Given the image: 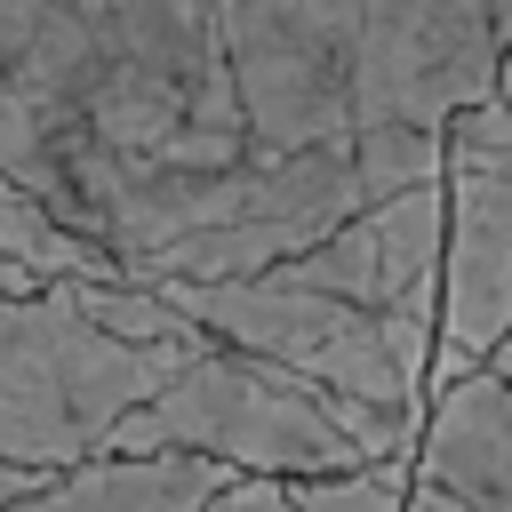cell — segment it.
<instances>
[{
    "mask_svg": "<svg viewBox=\"0 0 512 512\" xmlns=\"http://www.w3.org/2000/svg\"><path fill=\"white\" fill-rule=\"evenodd\" d=\"M240 152L216 0H0V176L88 248L144 176Z\"/></svg>",
    "mask_w": 512,
    "mask_h": 512,
    "instance_id": "6da1fadb",
    "label": "cell"
},
{
    "mask_svg": "<svg viewBox=\"0 0 512 512\" xmlns=\"http://www.w3.org/2000/svg\"><path fill=\"white\" fill-rule=\"evenodd\" d=\"M216 32L256 152L448 128L504 80L480 0H216Z\"/></svg>",
    "mask_w": 512,
    "mask_h": 512,
    "instance_id": "7a4b0ae2",
    "label": "cell"
},
{
    "mask_svg": "<svg viewBox=\"0 0 512 512\" xmlns=\"http://www.w3.org/2000/svg\"><path fill=\"white\" fill-rule=\"evenodd\" d=\"M416 432L424 424L360 408L312 376H288L280 360L208 344L112 424L104 456H208L248 480H320V472L416 456Z\"/></svg>",
    "mask_w": 512,
    "mask_h": 512,
    "instance_id": "3957f363",
    "label": "cell"
},
{
    "mask_svg": "<svg viewBox=\"0 0 512 512\" xmlns=\"http://www.w3.org/2000/svg\"><path fill=\"white\" fill-rule=\"evenodd\" d=\"M184 360V344H128L96 328L64 296V280H48L40 296L0 288V504L40 488L48 472L104 456L112 424Z\"/></svg>",
    "mask_w": 512,
    "mask_h": 512,
    "instance_id": "277c9868",
    "label": "cell"
},
{
    "mask_svg": "<svg viewBox=\"0 0 512 512\" xmlns=\"http://www.w3.org/2000/svg\"><path fill=\"white\" fill-rule=\"evenodd\" d=\"M144 288H160L216 344L280 360L288 376H312V384H328L360 408H384L400 424H424L432 352H440L432 320H392V312L344 304L328 288H296L280 272H256V280H144Z\"/></svg>",
    "mask_w": 512,
    "mask_h": 512,
    "instance_id": "5b68a950",
    "label": "cell"
},
{
    "mask_svg": "<svg viewBox=\"0 0 512 512\" xmlns=\"http://www.w3.org/2000/svg\"><path fill=\"white\" fill-rule=\"evenodd\" d=\"M448 256L432 384L480 368L512 336V112L504 96L448 120Z\"/></svg>",
    "mask_w": 512,
    "mask_h": 512,
    "instance_id": "8992f818",
    "label": "cell"
},
{
    "mask_svg": "<svg viewBox=\"0 0 512 512\" xmlns=\"http://www.w3.org/2000/svg\"><path fill=\"white\" fill-rule=\"evenodd\" d=\"M440 256H448V184L424 176V184L368 200L360 216H344L328 240H312L304 256H288L272 272L296 288H328L344 304L440 328Z\"/></svg>",
    "mask_w": 512,
    "mask_h": 512,
    "instance_id": "52a82bcc",
    "label": "cell"
},
{
    "mask_svg": "<svg viewBox=\"0 0 512 512\" xmlns=\"http://www.w3.org/2000/svg\"><path fill=\"white\" fill-rule=\"evenodd\" d=\"M416 480L480 512H512V384L488 360L432 384L424 432H416Z\"/></svg>",
    "mask_w": 512,
    "mask_h": 512,
    "instance_id": "ba28073f",
    "label": "cell"
},
{
    "mask_svg": "<svg viewBox=\"0 0 512 512\" xmlns=\"http://www.w3.org/2000/svg\"><path fill=\"white\" fill-rule=\"evenodd\" d=\"M232 480L240 472H224L208 456H88L72 472H48L40 488H24L0 512H200Z\"/></svg>",
    "mask_w": 512,
    "mask_h": 512,
    "instance_id": "9c48e42d",
    "label": "cell"
},
{
    "mask_svg": "<svg viewBox=\"0 0 512 512\" xmlns=\"http://www.w3.org/2000/svg\"><path fill=\"white\" fill-rule=\"evenodd\" d=\"M0 256L8 264H24V272H40V280H120V264L104 256V248H88L80 232H64L32 192H16L8 176H0Z\"/></svg>",
    "mask_w": 512,
    "mask_h": 512,
    "instance_id": "30bf717a",
    "label": "cell"
},
{
    "mask_svg": "<svg viewBox=\"0 0 512 512\" xmlns=\"http://www.w3.org/2000/svg\"><path fill=\"white\" fill-rule=\"evenodd\" d=\"M408 488H416V456H384V464L288 480V496H296L304 512H408Z\"/></svg>",
    "mask_w": 512,
    "mask_h": 512,
    "instance_id": "8fae6325",
    "label": "cell"
},
{
    "mask_svg": "<svg viewBox=\"0 0 512 512\" xmlns=\"http://www.w3.org/2000/svg\"><path fill=\"white\" fill-rule=\"evenodd\" d=\"M200 512H304V504L288 496V480H248V472H240V480H232L224 496H208Z\"/></svg>",
    "mask_w": 512,
    "mask_h": 512,
    "instance_id": "7c38bea8",
    "label": "cell"
},
{
    "mask_svg": "<svg viewBox=\"0 0 512 512\" xmlns=\"http://www.w3.org/2000/svg\"><path fill=\"white\" fill-rule=\"evenodd\" d=\"M488 16H496V32H504V48H512V0H480Z\"/></svg>",
    "mask_w": 512,
    "mask_h": 512,
    "instance_id": "4fadbf2b",
    "label": "cell"
},
{
    "mask_svg": "<svg viewBox=\"0 0 512 512\" xmlns=\"http://www.w3.org/2000/svg\"><path fill=\"white\" fill-rule=\"evenodd\" d=\"M488 368H496V376H504V384H512V336H504V344H496V352H488Z\"/></svg>",
    "mask_w": 512,
    "mask_h": 512,
    "instance_id": "5bb4252c",
    "label": "cell"
},
{
    "mask_svg": "<svg viewBox=\"0 0 512 512\" xmlns=\"http://www.w3.org/2000/svg\"><path fill=\"white\" fill-rule=\"evenodd\" d=\"M496 96H504V112H512V48H504V80H496Z\"/></svg>",
    "mask_w": 512,
    "mask_h": 512,
    "instance_id": "9a60e30c",
    "label": "cell"
}]
</instances>
